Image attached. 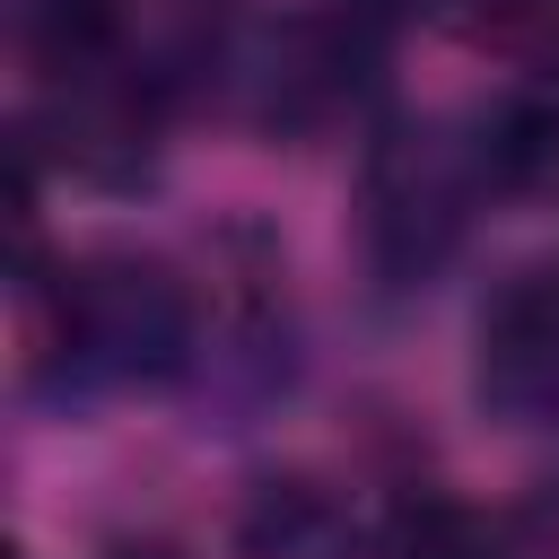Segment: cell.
Returning a JSON list of instances; mask_svg holds the SVG:
<instances>
[{
    "mask_svg": "<svg viewBox=\"0 0 559 559\" xmlns=\"http://www.w3.org/2000/svg\"><path fill=\"white\" fill-rule=\"evenodd\" d=\"M480 402L507 419L559 411V271H524L480 314Z\"/></svg>",
    "mask_w": 559,
    "mask_h": 559,
    "instance_id": "obj_3",
    "label": "cell"
},
{
    "mask_svg": "<svg viewBox=\"0 0 559 559\" xmlns=\"http://www.w3.org/2000/svg\"><path fill=\"white\" fill-rule=\"evenodd\" d=\"M480 175H489V157L454 122H384L367 148V183H358V236H367L376 280H393V288L428 280L454 253V236L480 201Z\"/></svg>",
    "mask_w": 559,
    "mask_h": 559,
    "instance_id": "obj_2",
    "label": "cell"
},
{
    "mask_svg": "<svg viewBox=\"0 0 559 559\" xmlns=\"http://www.w3.org/2000/svg\"><path fill=\"white\" fill-rule=\"evenodd\" d=\"M384 559H507V550H498V533H489L472 507H454V498H411V507H393V524H384Z\"/></svg>",
    "mask_w": 559,
    "mask_h": 559,
    "instance_id": "obj_4",
    "label": "cell"
},
{
    "mask_svg": "<svg viewBox=\"0 0 559 559\" xmlns=\"http://www.w3.org/2000/svg\"><path fill=\"white\" fill-rule=\"evenodd\" d=\"M114 559H175V550H157V542H140V550H114Z\"/></svg>",
    "mask_w": 559,
    "mask_h": 559,
    "instance_id": "obj_5",
    "label": "cell"
},
{
    "mask_svg": "<svg viewBox=\"0 0 559 559\" xmlns=\"http://www.w3.org/2000/svg\"><path fill=\"white\" fill-rule=\"evenodd\" d=\"M192 358V297L166 262L140 253H87L52 288V367L87 393L105 384H157Z\"/></svg>",
    "mask_w": 559,
    "mask_h": 559,
    "instance_id": "obj_1",
    "label": "cell"
}]
</instances>
